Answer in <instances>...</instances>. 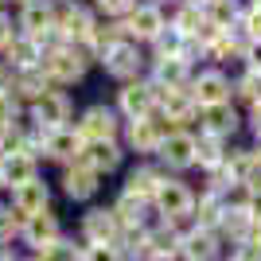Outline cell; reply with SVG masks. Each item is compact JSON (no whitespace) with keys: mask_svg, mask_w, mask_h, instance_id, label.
I'll list each match as a JSON object with an SVG mask.
<instances>
[{"mask_svg":"<svg viewBox=\"0 0 261 261\" xmlns=\"http://www.w3.org/2000/svg\"><path fill=\"white\" fill-rule=\"evenodd\" d=\"M39 70L47 74V82H74L86 70V59L74 51V47H55L39 59Z\"/></svg>","mask_w":261,"mask_h":261,"instance_id":"6da1fadb","label":"cell"},{"mask_svg":"<svg viewBox=\"0 0 261 261\" xmlns=\"http://www.w3.org/2000/svg\"><path fill=\"white\" fill-rule=\"evenodd\" d=\"M152 203L160 207L164 222H175V218H187L191 211H195V199H191V191H187L179 179H160V187H156Z\"/></svg>","mask_w":261,"mask_h":261,"instance_id":"7a4b0ae2","label":"cell"},{"mask_svg":"<svg viewBox=\"0 0 261 261\" xmlns=\"http://www.w3.org/2000/svg\"><path fill=\"white\" fill-rule=\"evenodd\" d=\"M32 113H35V121H39V129H47V133L66 129V117H70V98H66V94H51V90H47L43 98H35Z\"/></svg>","mask_w":261,"mask_h":261,"instance_id":"3957f363","label":"cell"},{"mask_svg":"<svg viewBox=\"0 0 261 261\" xmlns=\"http://www.w3.org/2000/svg\"><path fill=\"white\" fill-rule=\"evenodd\" d=\"M261 175V164L253 152H226V160H222V179H226L230 187H253Z\"/></svg>","mask_w":261,"mask_h":261,"instance_id":"277c9868","label":"cell"},{"mask_svg":"<svg viewBox=\"0 0 261 261\" xmlns=\"http://www.w3.org/2000/svg\"><path fill=\"white\" fill-rule=\"evenodd\" d=\"M191 98L199 101V106H222V101H230V82L218 70H207V74H199L195 82H191Z\"/></svg>","mask_w":261,"mask_h":261,"instance_id":"5b68a950","label":"cell"},{"mask_svg":"<svg viewBox=\"0 0 261 261\" xmlns=\"http://www.w3.org/2000/svg\"><path fill=\"white\" fill-rule=\"evenodd\" d=\"M179 250L187 253V261H215V257H218V230L195 226L191 234H184Z\"/></svg>","mask_w":261,"mask_h":261,"instance_id":"8992f818","label":"cell"},{"mask_svg":"<svg viewBox=\"0 0 261 261\" xmlns=\"http://www.w3.org/2000/svg\"><path fill=\"white\" fill-rule=\"evenodd\" d=\"M47 184H39V179H32V184L16 187V195H12V207H16V215L20 218H32V215H43L47 211Z\"/></svg>","mask_w":261,"mask_h":261,"instance_id":"52a82bcc","label":"cell"},{"mask_svg":"<svg viewBox=\"0 0 261 261\" xmlns=\"http://www.w3.org/2000/svg\"><path fill=\"white\" fill-rule=\"evenodd\" d=\"M160 156L172 168H191L195 164V137L191 133H168L160 144Z\"/></svg>","mask_w":261,"mask_h":261,"instance_id":"ba28073f","label":"cell"},{"mask_svg":"<svg viewBox=\"0 0 261 261\" xmlns=\"http://www.w3.org/2000/svg\"><path fill=\"white\" fill-rule=\"evenodd\" d=\"M82 137L86 141H113V133H117V117H113V109L106 106H94L86 109V117H82Z\"/></svg>","mask_w":261,"mask_h":261,"instance_id":"9c48e42d","label":"cell"},{"mask_svg":"<svg viewBox=\"0 0 261 261\" xmlns=\"http://www.w3.org/2000/svg\"><path fill=\"white\" fill-rule=\"evenodd\" d=\"M152 106H156V86L133 82V86H125V90H121V109H125V113H129L133 121L148 117V113H152Z\"/></svg>","mask_w":261,"mask_h":261,"instance_id":"30bf717a","label":"cell"},{"mask_svg":"<svg viewBox=\"0 0 261 261\" xmlns=\"http://www.w3.org/2000/svg\"><path fill=\"white\" fill-rule=\"evenodd\" d=\"M152 86H156V82H152ZM156 106L164 109V117H168V121H187V117H191V109H195V98H191L187 90L156 86Z\"/></svg>","mask_w":261,"mask_h":261,"instance_id":"8fae6325","label":"cell"},{"mask_svg":"<svg viewBox=\"0 0 261 261\" xmlns=\"http://www.w3.org/2000/svg\"><path fill=\"white\" fill-rule=\"evenodd\" d=\"M101 63H106V70L113 78H129V74L141 70V55H137V47H129V43H113L106 55H101Z\"/></svg>","mask_w":261,"mask_h":261,"instance_id":"7c38bea8","label":"cell"},{"mask_svg":"<svg viewBox=\"0 0 261 261\" xmlns=\"http://www.w3.org/2000/svg\"><path fill=\"white\" fill-rule=\"evenodd\" d=\"M164 137H168V129H164L160 121H152V117L133 121V129H129V144L137 148V152H156V148L164 144Z\"/></svg>","mask_w":261,"mask_h":261,"instance_id":"4fadbf2b","label":"cell"},{"mask_svg":"<svg viewBox=\"0 0 261 261\" xmlns=\"http://www.w3.org/2000/svg\"><path fill=\"white\" fill-rule=\"evenodd\" d=\"M0 175H4V184L12 187H23L35 179V160L32 152H8L4 160H0Z\"/></svg>","mask_w":261,"mask_h":261,"instance_id":"5bb4252c","label":"cell"},{"mask_svg":"<svg viewBox=\"0 0 261 261\" xmlns=\"http://www.w3.org/2000/svg\"><path fill=\"white\" fill-rule=\"evenodd\" d=\"M82 164L101 175V172H113V168L121 164V152H117L113 141H90L86 148H82Z\"/></svg>","mask_w":261,"mask_h":261,"instance_id":"9a60e30c","label":"cell"},{"mask_svg":"<svg viewBox=\"0 0 261 261\" xmlns=\"http://www.w3.org/2000/svg\"><path fill=\"white\" fill-rule=\"evenodd\" d=\"M117 215L113 211H90L86 218H82V230H86V238L94 242V246H101V242H113L117 238Z\"/></svg>","mask_w":261,"mask_h":261,"instance_id":"2e32d148","label":"cell"},{"mask_svg":"<svg viewBox=\"0 0 261 261\" xmlns=\"http://www.w3.org/2000/svg\"><path fill=\"white\" fill-rule=\"evenodd\" d=\"M43 144H47V152H51L55 160H70V156H78L86 148V137L74 133V129H55V133H47Z\"/></svg>","mask_w":261,"mask_h":261,"instance_id":"e0dca14e","label":"cell"},{"mask_svg":"<svg viewBox=\"0 0 261 261\" xmlns=\"http://www.w3.org/2000/svg\"><path fill=\"white\" fill-rule=\"evenodd\" d=\"M23 238L32 242V246H39V250H43L47 242H55V238H59V222H55V215L43 211V215L23 218Z\"/></svg>","mask_w":261,"mask_h":261,"instance_id":"ac0fdd59","label":"cell"},{"mask_svg":"<svg viewBox=\"0 0 261 261\" xmlns=\"http://www.w3.org/2000/svg\"><path fill=\"white\" fill-rule=\"evenodd\" d=\"M203 125H207L211 137H230V133L238 129V113H234L230 101H222V106H207V109H203Z\"/></svg>","mask_w":261,"mask_h":261,"instance_id":"d6986e66","label":"cell"},{"mask_svg":"<svg viewBox=\"0 0 261 261\" xmlns=\"http://www.w3.org/2000/svg\"><path fill=\"white\" fill-rule=\"evenodd\" d=\"M156 86H168V90L187 86V59L184 55H168V59L156 63Z\"/></svg>","mask_w":261,"mask_h":261,"instance_id":"ffe728a7","label":"cell"},{"mask_svg":"<svg viewBox=\"0 0 261 261\" xmlns=\"http://www.w3.org/2000/svg\"><path fill=\"white\" fill-rule=\"evenodd\" d=\"M160 28H164L160 8H137V12L129 16V23H125V32H133L137 39H156V35H160Z\"/></svg>","mask_w":261,"mask_h":261,"instance_id":"44dd1931","label":"cell"},{"mask_svg":"<svg viewBox=\"0 0 261 261\" xmlns=\"http://www.w3.org/2000/svg\"><path fill=\"white\" fill-rule=\"evenodd\" d=\"M63 184H66V195H70V199H90L94 191H98V172L86 168V164H78V168L66 172Z\"/></svg>","mask_w":261,"mask_h":261,"instance_id":"7402d4cb","label":"cell"},{"mask_svg":"<svg viewBox=\"0 0 261 261\" xmlns=\"http://www.w3.org/2000/svg\"><path fill=\"white\" fill-rule=\"evenodd\" d=\"M203 16L207 23H215L218 32H230V28H238V0H207L203 4Z\"/></svg>","mask_w":261,"mask_h":261,"instance_id":"603a6c76","label":"cell"},{"mask_svg":"<svg viewBox=\"0 0 261 261\" xmlns=\"http://www.w3.org/2000/svg\"><path fill=\"white\" fill-rule=\"evenodd\" d=\"M23 28H28V39H43V35H51L55 28V12L47 8V4H28L23 8Z\"/></svg>","mask_w":261,"mask_h":261,"instance_id":"cb8c5ba5","label":"cell"},{"mask_svg":"<svg viewBox=\"0 0 261 261\" xmlns=\"http://www.w3.org/2000/svg\"><path fill=\"white\" fill-rule=\"evenodd\" d=\"M156 187H160V175L152 172V168H137V172L129 175V179H125V195L129 199H152L156 195Z\"/></svg>","mask_w":261,"mask_h":261,"instance_id":"d4e9b609","label":"cell"},{"mask_svg":"<svg viewBox=\"0 0 261 261\" xmlns=\"http://www.w3.org/2000/svg\"><path fill=\"white\" fill-rule=\"evenodd\" d=\"M4 55H8V63L16 66V70H32V66H39V59H43L35 39H12V47Z\"/></svg>","mask_w":261,"mask_h":261,"instance_id":"484cf974","label":"cell"},{"mask_svg":"<svg viewBox=\"0 0 261 261\" xmlns=\"http://www.w3.org/2000/svg\"><path fill=\"white\" fill-rule=\"evenodd\" d=\"M222 160H226V152H222V137H203V141H195V164H203V168H222Z\"/></svg>","mask_w":261,"mask_h":261,"instance_id":"4316f807","label":"cell"},{"mask_svg":"<svg viewBox=\"0 0 261 261\" xmlns=\"http://www.w3.org/2000/svg\"><path fill=\"white\" fill-rule=\"evenodd\" d=\"M55 28H59V32L66 35V39H86L90 35V28H94V20H90L86 12L82 8H70L63 16V20H55Z\"/></svg>","mask_w":261,"mask_h":261,"instance_id":"83f0119b","label":"cell"},{"mask_svg":"<svg viewBox=\"0 0 261 261\" xmlns=\"http://www.w3.org/2000/svg\"><path fill=\"white\" fill-rule=\"evenodd\" d=\"M16 90H20L23 98H43V94H47V74L39 70V66H32V70H20V78H16Z\"/></svg>","mask_w":261,"mask_h":261,"instance_id":"f1b7e54d","label":"cell"},{"mask_svg":"<svg viewBox=\"0 0 261 261\" xmlns=\"http://www.w3.org/2000/svg\"><path fill=\"white\" fill-rule=\"evenodd\" d=\"M156 43V51H160V59H168V55H184V43H187V35L179 32V28H160V35L152 39Z\"/></svg>","mask_w":261,"mask_h":261,"instance_id":"f546056e","label":"cell"},{"mask_svg":"<svg viewBox=\"0 0 261 261\" xmlns=\"http://www.w3.org/2000/svg\"><path fill=\"white\" fill-rule=\"evenodd\" d=\"M39 261H82V250H78L74 242L55 238V242H47L43 250H39Z\"/></svg>","mask_w":261,"mask_h":261,"instance_id":"4dcf8cb0","label":"cell"},{"mask_svg":"<svg viewBox=\"0 0 261 261\" xmlns=\"http://www.w3.org/2000/svg\"><path fill=\"white\" fill-rule=\"evenodd\" d=\"M86 39L94 43V51H98V55H106L113 43H121V39H117V28H98V23L90 28V35H86Z\"/></svg>","mask_w":261,"mask_h":261,"instance_id":"1f68e13d","label":"cell"},{"mask_svg":"<svg viewBox=\"0 0 261 261\" xmlns=\"http://www.w3.org/2000/svg\"><path fill=\"white\" fill-rule=\"evenodd\" d=\"M238 94L250 101V106H261V74H257V70H250V74L238 82Z\"/></svg>","mask_w":261,"mask_h":261,"instance_id":"d6a6232c","label":"cell"},{"mask_svg":"<svg viewBox=\"0 0 261 261\" xmlns=\"http://www.w3.org/2000/svg\"><path fill=\"white\" fill-rule=\"evenodd\" d=\"M82 261H121V253H117L113 242H101V246H90V250L82 253Z\"/></svg>","mask_w":261,"mask_h":261,"instance_id":"836d02e7","label":"cell"},{"mask_svg":"<svg viewBox=\"0 0 261 261\" xmlns=\"http://www.w3.org/2000/svg\"><path fill=\"white\" fill-rule=\"evenodd\" d=\"M242 28L250 32V39H261V8H257V4H253V8L242 16Z\"/></svg>","mask_w":261,"mask_h":261,"instance_id":"e575fe53","label":"cell"},{"mask_svg":"<svg viewBox=\"0 0 261 261\" xmlns=\"http://www.w3.org/2000/svg\"><path fill=\"white\" fill-rule=\"evenodd\" d=\"M246 211H250L253 222H261V184H253L250 191H246Z\"/></svg>","mask_w":261,"mask_h":261,"instance_id":"d590c367","label":"cell"},{"mask_svg":"<svg viewBox=\"0 0 261 261\" xmlns=\"http://www.w3.org/2000/svg\"><path fill=\"white\" fill-rule=\"evenodd\" d=\"M234 261H261V246L257 242H242L234 250Z\"/></svg>","mask_w":261,"mask_h":261,"instance_id":"8d00e7d4","label":"cell"},{"mask_svg":"<svg viewBox=\"0 0 261 261\" xmlns=\"http://www.w3.org/2000/svg\"><path fill=\"white\" fill-rule=\"evenodd\" d=\"M242 55H246V63H250V70H257V74H261V39H250Z\"/></svg>","mask_w":261,"mask_h":261,"instance_id":"74e56055","label":"cell"},{"mask_svg":"<svg viewBox=\"0 0 261 261\" xmlns=\"http://www.w3.org/2000/svg\"><path fill=\"white\" fill-rule=\"evenodd\" d=\"M98 8L109 12V16H117V12H129L133 8V0H98Z\"/></svg>","mask_w":261,"mask_h":261,"instance_id":"f35d334b","label":"cell"},{"mask_svg":"<svg viewBox=\"0 0 261 261\" xmlns=\"http://www.w3.org/2000/svg\"><path fill=\"white\" fill-rule=\"evenodd\" d=\"M12 234H16V218H12V211H0V242Z\"/></svg>","mask_w":261,"mask_h":261,"instance_id":"ab89813d","label":"cell"},{"mask_svg":"<svg viewBox=\"0 0 261 261\" xmlns=\"http://www.w3.org/2000/svg\"><path fill=\"white\" fill-rule=\"evenodd\" d=\"M12 39H16V35H12V23L4 20V16H0V51H8V47H12Z\"/></svg>","mask_w":261,"mask_h":261,"instance_id":"60d3db41","label":"cell"},{"mask_svg":"<svg viewBox=\"0 0 261 261\" xmlns=\"http://www.w3.org/2000/svg\"><path fill=\"white\" fill-rule=\"evenodd\" d=\"M250 121H253V133H257V141H261V106H253V113H250Z\"/></svg>","mask_w":261,"mask_h":261,"instance_id":"b9f144b4","label":"cell"},{"mask_svg":"<svg viewBox=\"0 0 261 261\" xmlns=\"http://www.w3.org/2000/svg\"><path fill=\"white\" fill-rule=\"evenodd\" d=\"M253 242H257V246H261V222H257V230H253Z\"/></svg>","mask_w":261,"mask_h":261,"instance_id":"7bdbcfd3","label":"cell"},{"mask_svg":"<svg viewBox=\"0 0 261 261\" xmlns=\"http://www.w3.org/2000/svg\"><path fill=\"white\" fill-rule=\"evenodd\" d=\"M0 261H16V257H12V253H4V250H0Z\"/></svg>","mask_w":261,"mask_h":261,"instance_id":"ee69618b","label":"cell"},{"mask_svg":"<svg viewBox=\"0 0 261 261\" xmlns=\"http://www.w3.org/2000/svg\"><path fill=\"white\" fill-rule=\"evenodd\" d=\"M253 156H257V164H261V141H257V152H253Z\"/></svg>","mask_w":261,"mask_h":261,"instance_id":"f6af8a7d","label":"cell"},{"mask_svg":"<svg viewBox=\"0 0 261 261\" xmlns=\"http://www.w3.org/2000/svg\"><path fill=\"white\" fill-rule=\"evenodd\" d=\"M0 187H4V175H0Z\"/></svg>","mask_w":261,"mask_h":261,"instance_id":"bcb514c9","label":"cell"},{"mask_svg":"<svg viewBox=\"0 0 261 261\" xmlns=\"http://www.w3.org/2000/svg\"><path fill=\"white\" fill-rule=\"evenodd\" d=\"M257 8H261V0H257Z\"/></svg>","mask_w":261,"mask_h":261,"instance_id":"7dc6e473","label":"cell"}]
</instances>
